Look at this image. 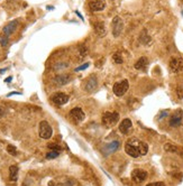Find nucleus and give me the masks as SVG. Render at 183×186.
I'll return each mask as SVG.
<instances>
[{
  "label": "nucleus",
  "instance_id": "obj_1",
  "mask_svg": "<svg viewBox=\"0 0 183 186\" xmlns=\"http://www.w3.org/2000/svg\"><path fill=\"white\" fill-rule=\"evenodd\" d=\"M125 151L127 155L132 156V158H137L147 154L148 145L144 141L138 140L137 138H132L125 145Z\"/></svg>",
  "mask_w": 183,
  "mask_h": 186
},
{
  "label": "nucleus",
  "instance_id": "obj_2",
  "mask_svg": "<svg viewBox=\"0 0 183 186\" xmlns=\"http://www.w3.org/2000/svg\"><path fill=\"white\" fill-rule=\"evenodd\" d=\"M119 121V115L117 112H105L102 115V123L107 128L115 127Z\"/></svg>",
  "mask_w": 183,
  "mask_h": 186
},
{
  "label": "nucleus",
  "instance_id": "obj_3",
  "mask_svg": "<svg viewBox=\"0 0 183 186\" xmlns=\"http://www.w3.org/2000/svg\"><path fill=\"white\" fill-rule=\"evenodd\" d=\"M38 133H40V137L43 138V139H50L53 135V129L52 127L50 126V123L47 121L43 120L40 123V129H38Z\"/></svg>",
  "mask_w": 183,
  "mask_h": 186
},
{
  "label": "nucleus",
  "instance_id": "obj_4",
  "mask_svg": "<svg viewBox=\"0 0 183 186\" xmlns=\"http://www.w3.org/2000/svg\"><path fill=\"white\" fill-rule=\"evenodd\" d=\"M128 88H129V82H128L127 80H122V81H119V82H117V83L113 84L112 91H113L115 96H122L126 92H127Z\"/></svg>",
  "mask_w": 183,
  "mask_h": 186
},
{
  "label": "nucleus",
  "instance_id": "obj_5",
  "mask_svg": "<svg viewBox=\"0 0 183 186\" xmlns=\"http://www.w3.org/2000/svg\"><path fill=\"white\" fill-rule=\"evenodd\" d=\"M111 27H112V35L115 36V37H118V36L122 34V29H124V21H122V19L119 16H116L112 19Z\"/></svg>",
  "mask_w": 183,
  "mask_h": 186
},
{
  "label": "nucleus",
  "instance_id": "obj_6",
  "mask_svg": "<svg viewBox=\"0 0 183 186\" xmlns=\"http://www.w3.org/2000/svg\"><path fill=\"white\" fill-rule=\"evenodd\" d=\"M98 86V79L96 75H91L89 76L86 80V82L83 83V89L86 91V92H93V91L97 89Z\"/></svg>",
  "mask_w": 183,
  "mask_h": 186
},
{
  "label": "nucleus",
  "instance_id": "obj_7",
  "mask_svg": "<svg viewBox=\"0 0 183 186\" xmlns=\"http://www.w3.org/2000/svg\"><path fill=\"white\" fill-rule=\"evenodd\" d=\"M170 70L173 73H178L183 70V58L182 57H172L170 61Z\"/></svg>",
  "mask_w": 183,
  "mask_h": 186
},
{
  "label": "nucleus",
  "instance_id": "obj_8",
  "mask_svg": "<svg viewBox=\"0 0 183 186\" xmlns=\"http://www.w3.org/2000/svg\"><path fill=\"white\" fill-rule=\"evenodd\" d=\"M51 100L57 106H63L69 101V96L65 94V93H63V92H57V93L52 96Z\"/></svg>",
  "mask_w": 183,
  "mask_h": 186
},
{
  "label": "nucleus",
  "instance_id": "obj_9",
  "mask_svg": "<svg viewBox=\"0 0 183 186\" xmlns=\"http://www.w3.org/2000/svg\"><path fill=\"white\" fill-rule=\"evenodd\" d=\"M132 178L135 183H142L147 178V173L143 169H139V168L134 169L132 171Z\"/></svg>",
  "mask_w": 183,
  "mask_h": 186
},
{
  "label": "nucleus",
  "instance_id": "obj_10",
  "mask_svg": "<svg viewBox=\"0 0 183 186\" xmlns=\"http://www.w3.org/2000/svg\"><path fill=\"white\" fill-rule=\"evenodd\" d=\"M182 118H183V111L181 109L176 110L172 116H171V119H170V126L171 127H179L182 122Z\"/></svg>",
  "mask_w": 183,
  "mask_h": 186
},
{
  "label": "nucleus",
  "instance_id": "obj_11",
  "mask_svg": "<svg viewBox=\"0 0 183 186\" xmlns=\"http://www.w3.org/2000/svg\"><path fill=\"white\" fill-rule=\"evenodd\" d=\"M88 6L91 11H100V10L105 9L106 2H105V0H89Z\"/></svg>",
  "mask_w": 183,
  "mask_h": 186
},
{
  "label": "nucleus",
  "instance_id": "obj_12",
  "mask_svg": "<svg viewBox=\"0 0 183 186\" xmlns=\"http://www.w3.org/2000/svg\"><path fill=\"white\" fill-rule=\"evenodd\" d=\"M132 120L128 119V118L124 119V120L122 121V123H120V126H119V130H120V132L124 133V135H128V133L132 131Z\"/></svg>",
  "mask_w": 183,
  "mask_h": 186
},
{
  "label": "nucleus",
  "instance_id": "obj_13",
  "mask_svg": "<svg viewBox=\"0 0 183 186\" xmlns=\"http://www.w3.org/2000/svg\"><path fill=\"white\" fill-rule=\"evenodd\" d=\"M17 25H18V20H12L10 21L9 24H7V25L4 27V29H2V34L6 36H9L15 31V29L17 28Z\"/></svg>",
  "mask_w": 183,
  "mask_h": 186
},
{
  "label": "nucleus",
  "instance_id": "obj_14",
  "mask_svg": "<svg viewBox=\"0 0 183 186\" xmlns=\"http://www.w3.org/2000/svg\"><path fill=\"white\" fill-rule=\"evenodd\" d=\"M70 117L73 118V119L76 121H82V120H84L86 115H84V112L82 111L81 108H73V109L70 111Z\"/></svg>",
  "mask_w": 183,
  "mask_h": 186
},
{
  "label": "nucleus",
  "instance_id": "obj_15",
  "mask_svg": "<svg viewBox=\"0 0 183 186\" xmlns=\"http://www.w3.org/2000/svg\"><path fill=\"white\" fill-rule=\"evenodd\" d=\"M93 29H94V33L97 34L99 37H103V36L106 35V26L105 24L102 23V21H98L94 25H93Z\"/></svg>",
  "mask_w": 183,
  "mask_h": 186
},
{
  "label": "nucleus",
  "instance_id": "obj_16",
  "mask_svg": "<svg viewBox=\"0 0 183 186\" xmlns=\"http://www.w3.org/2000/svg\"><path fill=\"white\" fill-rule=\"evenodd\" d=\"M70 81H71V77L69 74H61L54 77V83H56L57 85H65Z\"/></svg>",
  "mask_w": 183,
  "mask_h": 186
},
{
  "label": "nucleus",
  "instance_id": "obj_17",
  "mask_svg": "<svg viewBox=\"0 0 183 186\" xmlns=\"http://www.w3.org/2000/svg\"><path fill=\"white\" fill-rule=\"evenodd\" d=\"M119 146H120L119 141L115 140V141H112V142H110L109 145H107V146L105 147L103 151H105V154H106V155H110V154H112L113 151L117 150L118 148H119Z\"/></svg>",
  "mask_w": 183,
  "mask_h": 186
},
{
  "label": "nucleus",
  "instance_id": "obj_18",
  "mask_svg": "<svg viewBox=\"0 0 183 186\" xmlns=\"http://www.w3.org/2000/svg\"><path fill=\"white\" fill-rule=\"evenodd\" d=\"M147 64H148L147 57L142 56V57H141V58H139V60H138L137 62L135 63V65H134V66H135V69H136V70H143V69L147 65Z\"/></svg>",
  "mask_w": 183,
  "mask_h": 186
},
{
  "label": "nucleus",
  "instance_id": "obj_19",
  "mask_svg": "<svg viewBox=\"0 0 183 186\" xmlns=\"http://www.w3.org/2000/svg\"><path fill=\"white\" fill-rule=\"evenodd\" d=\"M9 177L12 182H16L18 178V167L10 166L9 167Z\"/></svg>",
  "mask_w": 183,
  "mask_h": 186
},
{
  "label": "nucleus",
  "instance_id": "obj_20",
  "mask_svg": "<svg viewBox=\"0 0 183 186\" xmlns=\"http://www.w3.org/2000/svg\"><path fill=\"white\" fill-rule=\"evenodd\" d=\"M164 150L168 151V152H178L179 148L175 145H172V144H165L164 145Z\"/></svg>",
  "mask_w": 183,
  "mask_h": 186
},
{
  "label": "nucleus",
  "instance_id": "obj_21",
  "mask_svg": "<svg viewBox=\"0 0 183 186\" xmlns=\"http://www.w3.org/2000/svg\"><path fill=\"white\" fill-rule=\"evenodd\" d=\"M139 40H141V42H143L144 44H147L148 42L151 40V37H149V36H147V31H146V30H144V31L142 33V35L139 36Z\"/></svg>",
  "mask_w": 183,
  "mask_h": 186
},
{
  "label": "nucleus",
  "instance_id": "obj_22",
  "mask_svg": "<svg viewBox=\"0 0 183 186\" xmlns=\"http://www.w3.org/2000/svg\"><path fill=\"white\" fill-rule=\"evenodd\" d=\"M0 44H1L2 47L7 46V44H8V36L4 35V34L0 36Z\"/></svg>",
  "mask_w": 183,
  "mask_h": 186
},
{
  "label": "nucleus",
  "instance_id": "obj_23",
  "mask_svg": "<svg viewBox=\"0 0 183 186\" xmlns=\"http://www.w3.org/2000/svg\"><path fill=\"white\" fill-rule=\"evenodd\" d=\"M7 151H8L10 155H12V156H16V155H17V149H16L15 146H11V145H9V146L7 147Z\"/></svg>",
  "mask_w": 183,
  "mask_h": 186
},
{
  "label": "nucleus",
  "instance_id": "obj_24",
  "mask_svg": "<svg viewBox=\"0 0 183 186\" xmlns=\"http://www.w3.org/2000/svg\"><path fill=\"white\" fill-rule=\"evenodd\" d=\"M57 156H59V151L53 150L46 155V158H47V159H54V158H56Z\"/></svg>",
  "mask_w": 183,
  "mask_h": 186
},
{
  "label": "nucleus",
  "instance_id": "obj_25",
  "mask_svg": "<svg viewBox=\"0 0 183 186\" xmlns=\"http://www.w3.org/2000/svg\"><path fill=\"white\" fill-rule=\"evenodd\" d=\"M112 60H113V62H116L117 64H122V62H124L122 57L119 54H115V55L112 56Z\"/></svg>",
  "mask_w": 183,
  "mask_h": 186
},
{
  "label": "nucleus",
  "instance_id": "obj_26",
  "mask_svg": "<svg viewBox=\"0 0 183 186\" xmlns=\"http://www.w3.org/2000/svg\"><path fill=\"white\" fill-rule=\"evenodd\" d=\"M176 96L179 99H183V85H179L176 88Z\"/></svg>",
  "mask_w": 183,
  "mask_h": 186
},
{
  "label": "nucleus",
  "instance_id": "obj_27",
  "mask_svg": "<svg viewBox=\"0 0 183 186\" xmlns=\"http://www.w3.org/2000/svg\"><path fill=\"white\" fill-rule=\"evenodd\" d=\"M73 185H74L73 181H66V182H63V183L56 184V186H73Z\"/></svg>",
  "mask_w": 183,
  "mask_h": 186
},
{
  "label": "nucleus",
  "instance_id": "obj_28",
  "mask_svg": "<svg viewBox=\"0 0 183 186\" xmlns=\"http://www.w3.org/2000/svg\"><path fill=\"white\" fill-rule=\"evenodd\" d=\"M168 116V110H163L161 113H160V116H158V120H161L163 118H165V117Z\"/></svg>",
  "mask_w": 183,
  "mask_h": 186
},
{
  "label": "nucleus",
  "instance_id": "obj_29",
  "mask_svg": "<svg viewBox=\"0 0 183 186\" xmlns=\"http://www.w3.org/2000/svg\"><path fill=\"white\" fill-rule=\"evenodd\" d=\"M48 148H50V149H52V150H55V151L61 150L60 146H57V145H55V144H51V145H48Z\"/></svg>",
  "mask_w": 183,
  "mask_h": 186
},
{
  "label": "nucleus",
  "instance_id": "obj_30",
  "mask_svg": "<svg viewBox=\"0 0 183 186\" xmlns=\"http://www.w3.org/2000/svg\"><path fill=\"white\" fill-rule=\"evenodd\" d=\"M89 65H90V63H86V64H83V65L79 66V67H76L75 71L78 72V71H82V70H86V69H88L89 67Z\"/></svg>",
  "mask_w": 183,
  "mask_h": 186
},
{
  "label": "nucleus",
  "instance_id": "obj_31",
  "mask_svg": "<svg viewBox=\"0 0 183 186\" xmlns=\"http://www.w3.org/2000/svg\"><path fill=\"white\" fill-rule=\"evenodd\" d=\"M146 186H165L163 182H155V183H149Z\"/></svg>",
  "mask_w": 183,
  "mask_h": 186
},
{
  "label": "nucleus",
  "instance_id": "obj_32",
  "mask_svg": "<svg viewBox=\"0 0 183 186\" xmlns=\"http://www.w3.org/2000/svg\"><path fill=\"white\" fill-rule=\"evenodd\" d=\"M5 110H4V108H1V106H0V118H2V117L5 116Z\"/></svg>",
  "mask_w": 183,
  "mask_h": 186
},
{
  "label": "nucleus",
  "instance_id": "obj_33",
  "mask_svg": "<svg viewBox=\"0 0 183 186\" xmlns=\"http://www.w3.org/2000/svg\"><path fill=\"white\" fill-rule=\"evenodd\" d=\"M14 94H17V96H20L21 93H19V92H11V93H9V94H8V96H14Z\"/></svg>",
  "mask_w": 183,
  "mask_h": 186
},
{
  "label": "nucleus",
  "instance_id": "obj_34",
  "mask_svg": "<svg viewBox=\"0 0 183 186\" xmlns=\"http://www.w3.org/2000/svg\"><path fill=\"white\" fill-rule=\"evenodd\" d=\"M75 14H76V15H78V16H79V17H80V18H81L82 20H83V17H82V15H81V14H80V12H79V11H78V10H76V11H75Z\"/></svg>",
  "mask_w": 183,
  "mask_h": 186
},
{
  "label": "nucleus",
  "instance_id": "obj_35",
  "mask_svg": "<svg viewBox=\"0 0 183 186\" xmlns=\"http://www.w3.org/2000/svg\"><path fill=\"white\" fill-rule=\"evenodd\" d=\"M10 81H11V77H8V79H6V80H5V82H7V83H9Z\"/></svg>",
  "mask_w": 183,
  "mask_h": 186
},
{
  "label": "nucleus",
  "instance_id": "obj_36",
  "mask_svg": "<svg viewBox=\"0 0 183 186\" xmlns=\"http://www.w3.org/2000/svg\"><path fill=\"white\" fill-rule=\"evenodd\" d=\"M182 15H183V10H182Z\"/></svg>",
  "mask_w": 183,
  "mask_h": 186
}]
</instances>
